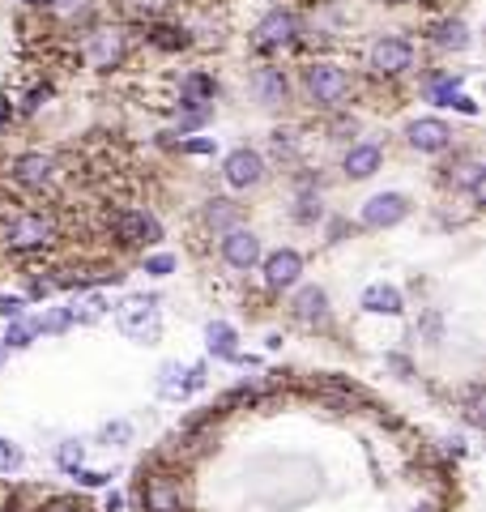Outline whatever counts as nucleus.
Segmentation results:
<instances>
[{"instance_id":"nucleus-23","label":"nucleus","mask_w":486,"mask_h":512,"mask_svg":"<svg viewBox=\"0 0 486 512\" xmlns=\"http://www.w3.org/2000/svg\"><path fill=\"white\" fill-rule=\"evenodd\" d=\"M43 9L52 13V18H60L64 26H77V22H86V18H90L94 0H47Z\"/></svg>"},{"instance_id":"nucleus-10","label":"nucleus","mask_w":486,"mask_h":512,"mask_svg":"<svg viewBox=\"0 0 486 512\" xmlns=\"http://www.w3.org/2000/svg\"><path fill=\"white\" fill-rule=\"evenodd\" d=\"M222 180L231 184V188H256L265 180V158L256 154V150H235V154H226V163H222Z\"/></svg>"},{"instance_id":"nucleus-27","label":"nucleus","mask_w":486,"mask_h":512,"mask_svg":"<svg viewBox=\"0 0 486 512\" xmlns=\"http://www.w3.org/2000/svg\"><path fill=\"white\" fill-rule=\"evenodd\" d=\"M69 325H73L69 308H52V312H43V316L35 320V329H39V333H64Z\"/></svg>"},{"instance_id":"nucleus-7","label":"nucleus","mask_w":486,"mask_h":512,"mask_svg":"<svg viewBox=\"0 0 486 512\" xmlns=\"http://www.w3.org/2000/svg\"><path fill=\"white\" fill-rule=\"evenodd\" d=\"M9 180L22 184V188H47V184L56 180V158L52 154H39V150L18 154L9 163Z\"/></svg>"},{"instance_id":"nucleus-24","label":"nucleus","mask_w":486,"mask_h":512,"mask_svg":"<svg viewBox=\"0 0 486 512\" xmlns=\"http://www.w3.org/2000/svg\"><path fill=\"white\" fill-rule=\"evenodd\" d=\"M205 222L214 231H231L235 222H239V205L235 201H226V197H218V201H209V210H205Z\"/></svg>"},{"instance_id":"nucleus-16","label":"nucleus","mask_w":486,"mask_h":512,"mask_svg":"<svg viewBox=\"0 0 486 512\" xmlns=\"http://www.w3.org/2000/svg\"><path fill=\"white\" fill-rule=\"evenodd\" d=\"M380 163H384V154H380V146H371V141H359V146H350L346 158H342V167H346L350 180H371V175L380 171Z\"/></svg>"},{"instance_id":"nucleus-26","label":"nucleus","mask_w":486,"mask_h":512,"mask_svg":"<svg viewBox=\"0 0 486 512\" xmlns=\"http://www.w3.org/2000/svg\"><path fill=\"white\" fill-rule=\"evenodd\" d=\"M30 338H35V325H26V320L18 316V320H13V325L5 329V350H26Z\"/></svg>"},{"instance_id":"nucleus-36","label":"nucleus","mask_w":486,"mask_h":512,"mask_svg":"<svg viewBox=\"0 0 486 512\" xmlns=\"http://www.w3.org/2000/svg\"><path fill=\"white\" fill-rule=\"evenodd\" d=\"M184 150L188 154H214L218 146H214V137H197V141H184Z\"/></svg>"},{"instance_id":"nucleus-39","label":"nucleus","mask_w":486,"mask_h":512,"mask_svg":"<svg viewBox=\"0 0 486 512\" xmlns=\"http://www.w3.org/2000/svg\"><path fill=\"white\" fill-rule=\"evenodd\" d=\"M388 5H414V0H388Z\"/></svg>"},{"instance_id":"nucleus-30","label":"nucleus","mask_w":486,"mask_h":512,"mask_svg":"<svg viewBox=\"0 0 486 512\" xmlns=\"http://www.w3.org/2000/svg\"><path fill=\"white\" fill-rule=\"evenodd\" d=\"M81 457H86V448H81L77 440H64V444H60V453H56V461H60L64 470H77V466H81Z\"/></svg>"},{"instance_id":"nucleus-35","label":"nucleus","mask_w":486,"mask_h":512,"mask_svg":"<svg viewBox=\"0 0 486 512\" xmlns=\"http://www.w3.org/2000/svg\"><path fill=\"white\" fill-rule=\"evenodd\" d=\"M0 316L18 320V316H22V299H18V295H0Z\"/></svg>"},{"instance_id":"nucleus-22","label":"nucleus","mask_w":486,"mask_h":512,"mask_svg":"<svg viewBox=\"0 0 486 512\" xmlns=\"http://www.w3.org/2000/svg\"><path fill=\"white\" fill-rule=\"evenodd\" d=\"M431 39L440 43V47H448V52H465L469 43V26L461 22V18H444V22H435V30H431Z\"/></svg>"},{"instance_id":"nucleus-19","label":"nucleus","mask_w":486,"mask_h":512,"mask_svg":"<svg viewBox=\"0 0 486 512\" xmlns=\"http://www.w3.org/2000/svg\"><path fill=\"white\" fill-rule=\"evenodd\" d=\"M235 329L226 325V320H209L205 325V346H209V355L214 359H239V350H235Z\"/></svg>"},{"instance_id":"nucleus-13","label":"nucleus","mask_w":486,"mask_h":512,"mask_svg":"<svg viewBox=\"0 0 486 512\" xmlns=\"http://www.w3.org/2000/svg\"><path fill=\"white\" fill-rule=\"evenodd\" d=\"M116 235H120V244L141 248V244H154V239L162 235V227H158L154 214H120L116 218Z\"/></svg>"},{"instance_id":"nucleus-12","label":"nucleus","mask_w":486,"mask_h":512,"mask_svg":"<svg viewBox=\"0 0 486 512\" xmlns=\"http://www.w3.org/2000/svg\"><path fill=\"white\" fill-rule=\"evenodd\" d=\"M405 141H410L418 154H440V150L452 146V128L444 120L427 116V120H414L410 128H405Z\"/></svg>"},{"instance_id":"nucleus-3","label":"nucleus","mask_w":486,"mask_h":512,"mask_svg":"<svg viewBox=\"0 0 486 512\" xmlns=\"http://www.w3.org/2000/svg\"><path fill=\"white\" fill-rule=\"evenodd\" d=\"M307 94H312L320 107H337L350 94V73L337 69V64H329V60L307 64Z\"/></svg>"},{"instance_id":"nucleus-40","label":"nucleus","mask_w":486,"mask_h":512,"mask_svg":"<svg viewBox=\"0 0 486 512\" xmlns=\"http://www.w3.org/2000/svg\"><path fill=\"white\" fill-rule=\"evenodd\" d=\"M26 5H39V9H43V5H47V0H26Z\"/></svg>"},{"instance_id":"nucleus-4","label":"nucleus","mask_w":486,"mask_h":512,"mask_svg":"<svg viewBox=\"0 0 486 512\" xmlns=\"http://www.w3.org/2000/svg\"><path fill=\"white\" fill-rule=\"evenodd\" d=\"M303 35V22H299V13H290V9H273L261 18V26L252 30V43L261 47V52H278V47H290Z\"/></svg>"},{"instance_id":"nucleus-25","label":"nucleus","mask_w":486,"mask_h":512,"mask_svg":"<svg viewBox=\"0 0 486 512\" xmlns=\"http://www.w3.org/2000/svg\"><path fill=\"white\" fill-rule=\"evenodd\" d=\"M171 5L175 0H120V9L128 13V18H141V22H158Z\"/></svg>"},{"instance_id":"nucleus-31","label":"nucleus","mask_w":486,"mask_h":512,"mask_svg":"<svg viewBox=\"0 0 486 512\" xmlns=\"http://www.w3.org/2000/svg\"><path fill=\"white\" fill-rule=\"evenodd\" d=\"M171 269H175V256H171V252H154V256H145V274L167 278Z\"/></svg>"},{"instance_id":"nucleus-20","label":"nucleus","mask_w":486,"mask_h":512,"mask_svg":"<svg viewBox=\"0 0 486 512\" xmlns=\"http://www.w3.org/2000/svg\"><path fill=\"white\" fill-rule=\"evenodd\" d=\"M69 316H73V325H99V320L107 316V295H103V291L77 295L73 308H69Z\"/></svg>"},{"instance_id":"nucleus-21","label":"nucleus","mask_w":486,"mask_h":512,"mask_svg":"<svg viewBox=\"0 0 486 512\" xmlns=\"http://www.w3.org/2000/svg\"><path fill=\"white\" fill-rule=\"evenodd\" d=\"M448 180L457 184V188H465V192H469V201H474V205H482V184H486V171H482L478 158H465V163H461L457 171H452Z\"/></svg>"},{"instance_id":"nucleus-8","label":"nucleus","mask_w":486,"mask_h":512,"mask_svg":"<svg viewBox=\"0 0 486 512\" xmlns=\"http://www.w3.org/2000/svg\"><path fill=\"white\" fill-rule=\"evenodd\" d=\"M222 261L231 269H239V274H248L252 265H261V239L243 227L222 231Z\"/></svg>"},{"instance_id":"nucleus-41","label":"nucleus","mask_w":486,"mask_h":512,"mask_svg":"<svg viewBox=\"0 0 486 512\" xmlns=\"http://www.w3.org/2000/svg\"><path fill=\"white\" fill-rule=\"evenodd\" d=\"M414 512H435V508H414Z\"/></svg>"},{"instance_id":"nucleus-29","label":"nucleus","mask_w":486,"mask_h":512,"mask_svg":"<svg viewBox=\"0 0 486 512\" xmlns=\"http://www.w3.org/2000/svg\"><path fill=\"white\" fill-rule=\"evenodd\" d=\"M22 466V448L0 436V474H9V470H18Z\"/></svg>"},{"instance_id":"nucleus-11","label":"nucleus","mask_w":486,"mask_h":512,"mask_svg":"<svg viewBox=\"0 0 486 512\" xmlns=\"http://www.w3.org/2000/svg\"><path fill=\"white\" fill-rule=\"evenodd\" d=\"M303 278V256L295 248H278L273 256H265V286L269 291H290Z\"/></svg>"},{"instance_id":"nucleus-34","label":"nucleus","mask_w":486,"mask_h":512,"mask_svg":"<svg viewBox=\"0 0 486 512\" xmlns=\"http://www.w3.org/2000/svg\"><path fill=\"white\" fill-rule=\"evenodd\" d=\"M295 218H299V222H320V197H299Z\"/></svg>"},{"instance_id":"nucleus-32","label":"nucleus","mask_w":486,"mask_h":512,"mask_svg":"<svg viewBox=\"0 0 486 512\" xmlns=\"http://www.w3.org/2000/svg\"><path fill=\"white\" fill-rule=\"evenodd\" d=\"M103 440H107V444H128V440H133V423H128V419L107 423V427H103Z\"/></svg>"},{"instance_id":"nucleus-14","label":"nucleus","mask_w":486,"mask_h":512,"mask_svg":"<svg viewBox=\"0 0 486 512\" xmlns=\"http://www.w3.org/2000/svg\"><path fill=\"white\" fill-rule=\"evenodd\" d=\"M252 94L261 99L265 107H282L286 94H290V82L282 69H273V64H261V69L252 73Z\"/></svg>"},{"instance_id":"nucleus-33","label":"nucleus","mask_w":486,"mask_h":512,"mask_svg":"<svg viewBox=\"0 0 486 512\" xmlns=\"http://www.w3.org/2000/svg\"><path fill=\"white\" fill-rule=\"evenodd\" d=\"M73 474H77V483H81V487H107V483H111V474H107V470H81V466H77Z\"/></svg>"},{"instance_id":"nucleus-15","label":"nucleus","mask_w":486,"mask_h":512,"mask_svg":"<svg viewBox=\"0 0 486 512\" xmlns=\"http://www.w3.org/2000/svg\"><path fill=\"white\" fill-rule=\"evenodd\" d=\"M359 303H363V312H371V316H401L405 312V299H401V291L393 282H371Z\"/></svg>"},{"instance_id":"nucleus-17","label":"nucleus","mask_w":486,"mask_h":512,"mask_svg":"<svg viewBox=\"0 0 486 512\" xmlns=\"http://www.w3.org/2000/svg\"><path fill=\"white\" fill-rule=\"evenodd\" d=\"M290 308H295L303 325H324V320H329V295H324V286H303Z\"/></svg>"},{"instance_id":"nucleus-38","label":"nucleus","mask_w":486,"mask_h":512,"mask_svg":"<svg viewBox=\"0 0 486 512\" xmlns=\"http://www.w3.org/2000/svg\"><path fill=\"white\" fill-rule=\"evenodd\" d=\"M47 512H77V508H73V504H52Z\"/></svg>"},{"instance_id":"nucleus-18","label":"nucleus","mask_w":486,"mask_h":512,"mask_svg":"<svg viewBox=\"0 0 486 512\" xmlns=\"http://www.w3.org/2000/svg\"><path fill=\"white\" fill-rule=\"evenodd\" d=\"M145 508L150 512H180V483H171V478H150V483H145Z\"/></svg>"},{"instance_id":"nucleus-37","label":"nucleus","mask_w":486,"mask_h":512,"mask_svg":"<svg viewBox=\"0 0 486 512\" xmlns=\"http://www.w3.org/2000/svg\"><path fill=\"white\" fill-rule=\"evenodd\" d=\"M469 423H482V389H474V393H469Z\"/></svg>"},{"instance_id":"nucleus-5","label":"nucleus","mask_w":486,"mask_h":512,"mask_svg":"<svg viewBox=\"0 0 486 512\" xmlns=\"http://www.w3.org/2000/svg\"><path fill=\"white\" fill-rule=\"evenodd\" d=\"M128 56V39H124V30L120 26H99L94 35L86 39V60H90V69H99V73H111V69H120Z\"/></svg>"},{"instance_id":"nucleus-28","label":"nucleus","mask_w":486,"mask_h":512,"mask_svg":"<svg viewBox=\"0 0 486 512\" xmlns=\"http://www.w3.org/2000/svg\"><path fill=\"white\" fill-rule=\"evenodd\" d=\"M150 43H154V47H167V52H175V47H184V43H188V35H184V30H175V26H154Z\"/></svg>"},{"instance_id":"nucleus-1","label":"nucleus","mask_w":486,"mask_h":512,"mask_svg":"<svg viewBox=\"0 0 486 512\" xmlns=\"http://www.w3.org/2000/svg\"><path fill=\"white\" fill-rule=\"evenodd\" d=\"M116 325L124 338H133V342H158V333H162V308H158V299L154 295H133V299H124L120 308H116Z\"/></svg>"},{"instance_id":"nucleus-9","label":"nucleus","mask_w":486,"mask_h":512,"mask_svg":"<svg viewBox=\"0 0 486 512\" xmlns=\"http://www.w3.org/2000/svg\"><path fill=\"white\" fill-rule=\"evenodd\" d=\"M359 218H363V227H371V231L397 227V222L410 218V201H405L401 192H380V197H371V201L363 205Z\"/></svg>"},{"instance_id":"nucleus-6","label":"nucleus","mask_w":486,"mask_h":512,"mask_svg":"<svg viewBox=\"0 0 486 512\" xmlns=\"http://www.w3.org/2000/svg\"><path fill=\"white\" fill-rule=\"evenodd\" d=\"M367 64H371V73H380V77H397L414 64V47L401 35H380L376 43H371Z\"/></svg>"},{"instance_id":"nucleus-2","label":"nucleus","mask_w":486,"mask_h":512,"mask_svg":"<svg viewBox=\"0 0 486 512\" xmlns=\"http://www.w3.org/2000/svg\"><path fill=\"white\" fill-rule=\"evenodd\" d=\"M5 244L13 252H39L56 244V222L47 214H18L5 227Z\"/></svg>"}]
</instances>
